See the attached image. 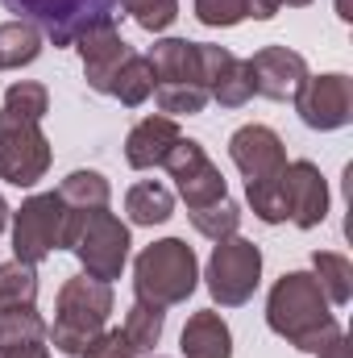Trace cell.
I'll use <instances>...</instances> for the list:
<instances>
[{
    "mask_svg": "<svg viewBox=\"0 0 353 358\" xmlns=\"http://www.w3.org/2000/svg\"><path fill=\"white\" fill-rule=\"evenodd\" d=\"M266 325L303 355H320L341 334L337 313L312 271H287L274 279L266 296Z\"/></svg>",
    "mask_w": 353,
    "mask_h": 358,
    "instance_id": "obj_1",
    "label": "cell"
},
{
    "mask_svg": "<svg viewBox=\"0 0 353 358\" xmlns=\"http://www.w3.org/2000/svg\"><path fill=\"white\" fill-rule=\"evenodd\" d=\"M112 313V283H100L91 275H75L59 287L54 300V325H46V342L67 358H80L96 334H104Z\"/></svg>",
    "mask_w": 353,
    "mask_h": 358,
    "instance_id": "obj_2",
    "label": "cell"
},
{
    "mask_svg": "<svg viewBox=\"0 0 353 358\" xmlns=\"http://www.w3.org/2000/svg\"><path fill=\"white\" fill-rule=\"evenodd\" d=\"M200 287V259L183 238H163L133 259V292L154 308L187 304Z\"/></svg>",
    "mask_w": 353,
    "mask_h": 358,
    "instance_id": "obj_3",
    "label": "cell"
},
{
    "mask_svg": "<svg viewBox=\"0 0 353 358\" xmlns=\"http://www.w3.org/2000/svg\"><path fill=\"white\" fill-rule=\"evenodd\" d=\"M154 71V104L167 117H195L208 104V88L200 80V42L163 38L146 55Z\"/></svg>",
    "mask_w": 353,
    "mask_h": 358,
    "instance_id": "obj_4",
    "label": "cell"
},
{
    "mask_svg": "<svg viewBox=\"0 0 353 358\" xmlns=\"http://www.w3.org/2000/svg\"><path fill=\"white\" fill-rule=\"evenodd\" d=\"M129 225L108 213V208H96V213H67V234H63V250H71L80 259L84 275L100 279V283H112L121 279V271L129 263Z\"/></svg>",
    "mask_w": 353,
    "mask_h": 358,
    "instance_id": "obj_5",
    "label": "cell"
},
{
    "mask_svg": "<svg viewBox=\"0 0 353 358\" xmlns=\"http://www.w3.org/2000/svg\"><path fill=\"white\" fill-rule=\"evenodd\" d=\"M17 21L38 25L54 46H75L88 29L112 21V8L121 0H0Z\"/></svg>",
    "mask_w": 353,
    "mask_h": 358,
    "instance_id": "obj_6",
    "label": "cell"
},
{
    "mask_svg": "<svg viewBox=\"0 0 353 358\" xmlns=\"http://www.w3.org/2000/svg\"><path fill=\"white\" fill-rule=\"evenodd\" d=\"M204 283L212 292V300L220 308H241L254 300L258 283H262V250L250 238H220L212 246V259L204 271Z\"/></svg>",
    "mask_w": 353,
    "mask_h": 358,
    "instance_id": "obj_7",
    "label": "cell"
},
{
    "mask_svg": "<svg viewBox=\"0 0 353 358\" xmlns=\"http://www.w3.org/2000/svg\"><path fill=\"white\" fill-rule=\"evenodd\" d=\"M67 204L59 200V192H38L29 196L13 217V259L38 267L42 259H50L54 250H63V234H67Z\"/></svg>",
    "mask_w": 353,
    "mask_h": 358,
    "instance_id": "obj_8",
    "label": "cell"
},
{
    "mask_svg": "<svg viewBox=\"0 0 353 358\" xmlns=\"http://www.w3.org/2000/svg\"><path fill=\"white\" fill-rule=\"evenodd\" d=\"M50 142L42 134V121H25L13 113H0V179L13 187H33L50 171Z\"/></svg>",
    "mask_w": 353,
    "mask_h": 358,
    "instance_id": "obj_9",
    "label": "cell"
},
{
    "mask_svg": "<svg viewBox=\"0 0 353 358\" xmlns=\"http://www.w3.org/2000/svg\"><path fill=\"white\" fill-rule=\"evenodd\" d=\"M295 113L308 129L316 134H333L345 129L353 121V80L341 71L329 76H308L303 88L295 92Z\"/></svg>",
    "mask_w": 353,
    "mask_h": 358,
    "instance_id": "obj_10",
    "label": "cell"
},
{
    "mask_svg": "<svg viewBox=\"0 0 353 358\" xmlns=\"http://www.w3.org/2000/svg\"><path fill=\"white\" fill-rule=\"evenodd\" d=\"M163 167L171 171V179H175V187L187 208H208V204H216V200L229 196L220 167L208 159V150L195 138H179Z\"/></svg>",
    "mask_w": 353,
    "mask_h": 358,
    "instance_id": "obj_11",
    "label": "cell"
},
{
    "mask_svg": "<svg viewBox=\"0 0 353 358\" xmlns=\"http://www.w3.org/2000/svg\"><path fill=\"white\" fill-rule=\"evenodd\" d=\"M200 80H204V88H208V100H216L220 108H241V104H250V96H254L250 63L237 59L229 46L200 42Z\"/></svg>",
    "mask_w": 353,
    "mask_h": 358,
    "instance_id": "obj_12",
    "label": "cell"
},
{
    "mask_svg": "<svg viewBox=\"0 0 353 358\" xmlns=\"http://www.w3.org/2000/svg\"><path fill=\"white\" fill-rule=\"evenodd\" d=\"M283 200H287V221L299 229H316L329 217V183L312 159H295L283 167Z\"/></svg>",
    "mask_w": 353,
    "mask_h": 358,
    "instance_id": "obj_13",
    "label": "cell"
},
{
    "mask_svg": "<svg viewBox=\"0 0 353 358\" xmlns=\"http://www.w3.org/2000/svg\"><path fill=\"white\" fill-rule=\"evenodd\" d=\"M246 63H250L254 96H266V100H295V92L308 80V59L291 46H262Z\"/></svg>",
    "mask_w": 353,
    "mask_h": 358,
    "instance_id": "obj_14",
    "label": "cell"
},
{
    "mask_svg": "<svg viewBox=\"0 0 353 358\" xmlns=\"http://www.w3.org/2000/svg\"><path fill=\"white\" fill-rule=\"evenodd\" d=\"M75 50H80V59H84V80H88V88L100 92V96H108V92H112L117 71H121V67H125V59L133 55V50H129V42L121 38V29H117L112 21H104V25L88 29V34L75 42Z\"/></svg>",
    "mask_w": 353,
    "mask_h": 358,
    "instance_id": "obj_15",
    "label": "cell"
},
{
    "mask_svg": "<svg viewBox=\"0 0 353 358\" xmlns=\"http://www.w3.org/2000/svg\"><path fill=\"white\" fill-rule=\"evenodd\" d=\"M229 159L246 179H270L287 167V146L270 125H241L229 138Z\"/></svg>",
    "mask_w": 353,
    "mask_h": 358,
    "instance_id": "obj_16",
    "label": "cell"
},
{
    "mask_svg": "<svg viewBox=\"0 0 353 358\" xmlns=\"http://www.w3.org/2000/svg\"><path fill=\"white\" fill-rule=\"evenodd\" d=\"M179 138H183V129H179L175 117H167V113L142 117V121L129 129V138H125V163H129L133 171L163 167V163H167V155L175 150Z\"/></svg>",
    "mask_w": 353,
    "mask_h": 358,
    "instance_id": "obj_17",
    "label": "cell"
},
{
    "mask_svg": "<svg viewBox=\"0 0 353 358\" xmlns=\"http://www.w3.org/2000/svg\"><path fill=\"white\" fill-rule=\"evenodd\" d=\"M179 350H183V358H233V334L220 313L204 308V313L187 317V325L179 334Z\"/></svg>",
    "mask_w": 353,
    "mask_h": 358,
    "instance_id": "obj_18",
    "label": "cell"
},
{
    "mask_svg": "<svg viewBox=\"0 0 353 358\" xmlns=\"http://www.w3.org/2000/svg\"><path fill=\"white\" fill-rule=\"evenodd\" d=\"M125 213H129L133 225H146V229L167 225L171 213H175V192L158 179H142L125 192Z\"/></svg>",
    "mask_w": 353,
    "mask_h": 358,
    "instance_id": "obj_19",
    "label": "cell"
},
{
    "mask_svg": "<svg viewBox=\"0 0 353 358\" xmlns=\"http://www.w3.org/2000/svg\"><path fill=\"white\" fill-rule=\"evenodd\" d=\"M42 55V29L29 21H4L0 25V71H21Z\"/></svg>",
    "mask_w": 353,
    "mask_h": 358,
    "instance_id": "obj_20",
    "label": "cell"
},
{
    "mask_svg": "<svg viewBox=\"0 0 353 358\" xmlns=\"http://www.w3.org/2000/svg\"><path fill=\"white\" fill-rule=\"evenodd\" d=\"M312 275H316V283L324 287V296H329L333 308H345L353 300V263L345 255H337V250H316V255H312Z\"/></svg>",
    "mask_w": 353,
    "mask_h": 358,
    "instance_id": "obj_21",
    "label": "cell"
},
{
    "mask_svg": "<svg viewBox=\"0 0 353 358\" xmlns=\"http://www.w3.org/2000/svg\"><path fill=\"white\" fill-rule=\"evenodd\" d=\"M59 200L71 213H96V208H108L112 187H108V179L100 176V171H71L59 183Z\"/></svg>",
    "mask_w": 353,
    "mask_h": 358,
    "instance_id": "obj_22",
    "label": "cell"
},
{
    "mask_svg": "<svg viewBox=\"0 0 353 358\" xmlns=\"http://www.w3.org/2000/svg\"><path fill=\"white\" fill-rule=\"evenodd\" d=\"M163 329H167V308H154L146 300H133V308L125 313V325H121V334L129 338V346L137 355L154 350L163 342Z\"/></svg>",
    "mask_w": 353,
    "mask_h": 358,
    "instance_id": "obj_23",
    "label": "cell"
},
{
    "mask_svg": "<svg viewBox=\"0 0 353 358\" xmlns=\"http://www.w3.org/2000/svg\"><path fill=\"white\" fill-rule=\"evenodd\" d=\"M108 96H117L125 108H137V104H146V100L154 96V71H150L146 55H129V59H125V67L117 71Z\"/></svg>",
    "mask_w": 353,
    "mask_h": 358,
    "instance_id": "obj_24",
    "label": "cell"
},
{
    "mask_svg": "<svg viewBox=\"0 0 353 358\" xmlns=\"http://www.w3.org/2000/svg\"><path fill=\"white\" fill-rule=\"evenodd\" d=\"M38 300V267L29 263H0V313L4 308H29Z\"/></svg>",
    "mask_w": 353,
    "mask_h": 358,
    "instance_id": "obj_25",
    "label": "cell"
},
{
    "mask_svg": "<svg viewBox=\"0 0 353 358\" xmlns=\"http://www.w3.org/2000/svg\"><path fill=\"white\" fill-rule=\"evenodd\" d=\"M46 342V321L38 308H4L0 313V346H38Z\"/></svg>",
    "mask_w": 353,
    "mask_h": 358,
    "instance_id": "obj_26",
    "label": "cell"
},
{
    "mask_svg": "<svg viewBox=\"0 0 353 358\" xmlns=\"http://www.w3.org/2000/svg\"><path fill=\"white\" fill-rule=\"evenodd\" d=\"M187 217H191L195 234H204L208 242L233 238V234H237V225H241V208H237L229 196H225V200H216V204H208V208H191Z\"/></svg>",
    "mask_w": 353,
    "mask_h": 358,
    "instance_id": "obj_27",
    "label": "cell"
},
{
    "mask_svg": "<svg viewBox=\"0 0 353 358\" xmlns=\"http://www.w3.org/2000/svg\"><path fill=\"white\" fill-rule=\"evenodd\" d=\"M283 176V171H278ZM246 179V200L254 208V217L266 225H283L287 221V200H283V179Z\"/></svg>",
    "mask_w": 353,
    "mask_h": 358,
    "instance_id": "obj_28",
    "label": "cell"
},
{
    "mask_svg": "<svg viewBox=\"0 0 353 358\" xmlns=\"http://www.w3.org/2000/svg\"><path fill=\"white\" fill-rule=\"evenodd\" d=\"M0 113H13V117H25V121H42L50 113V92L46 84H33V80H21L4 92V108Z\"/></svg>",
    "mask_w": 353,
    "mask_h": 358,
    "instance_id": "obj_29",
    "label": "cell"
},
{
    "mask_svg": "<svg viewBox=\"0 0 353 358\" xmlns=\"http://www.w3.org/2000/svg\"><path fill=\"white\" fill-rule=\"evenodd\" d=\"M121 8L146 29V34H163L171 29L179 17V0H121Z\"/></svg>",
    "mask_w": 353,
    "mask_h": 358,
    "instance_id": "obj_30",
    "label": "cell"
},
{
    "mask_svg": "<svg viewBox=\"0 0 353 358\" xmlns=\"http://www.w3.org/2000/svg\"><path fill=\"white\" fill-rule=\"evenodd\" d=\"M195 21L208 29H233L246 21V0H195Z\"/></svg>",
    "mask_w": 353,
    "mask_h": 358,
    "instance_id": "obj_31",
    "label": "cell"
},
{
    "mask_svg": "<svg viewBox=\"0 0 353 358\" xmlns=\"http://www.w3.org/2000/svg\"><path fill=\"white\" fill-rule=\"evenodd\" d=\"M80 358H137V350L129 346V338L121 334V329H104V334H96L88 342V350Z\"/></svg>",
    "mask_w": 353,
    "mask_h": 358,
    "instance_id": "obj_32",
    "label": "cell"
},
{
    "mask_svg": "<svg viewBox=\"0 0 353 358\" xmlns=\"http://www.w3.org/2000/svg\"><path fill=\"white\" fill-rule=\"evenodd\" d=\"M278 8H283V0H246V17H254V21H270Z\"/></svg>",
    "mask_w": 353,
    "mask_h": 358,
    "instance_id": "obj_33",
    "label": "cell"
},
{
    "mask_svg": "<svg viewBox=\"0 0 353 358\" xmlns=\"http://www.w3.org/2000/svg\"><path fill=\"white\" fill-rule=\"evenodd\" d=\"M0 358H50V355H46V342H38V346H0Z\"/></svg>",
    "mask_w": 353,
    "mask_h": 358,
    "instance_id": "obj_34",
    "label": "cell"
},
{
    "mask_svg": "<svg viewBox=\"0 0 353 358\" xmlns=\"http://www.w3.org/2000/svg\"><path fill=\"white\" fill-rule=\"evenodd\" d=\"M316 358H353V350H350V338H345V329H341V334H337V338H333V342H329V346H324V350H320Z\"/></svg>",
    "mask_w": 353,
    "mask_h": 358,
    "instance_id": "obj_35",
    "label": "cell"
},
{
    "mask_svg": "<svg viewBox=\"0 0 353 358\" xmlns=\"http://www.w3.org/2000/svg\"><path fill=\"white\" fill-rule=\"evenodd\" d=\"M8 217H13V213H8V204H4V196H0V229L8 225Z\"/></svg>",
    "mask_w": 353,
    "mask_h": 358,
    "instance_id": "obj_36",
    "label": "cell"
},
{
    "mask_svg": "<svg viewBox=\"0 0 353 358\" xmlns=\"http://www.w3.org/2000/svg\"><path fill=\"white\" fill-rule=\"evenodd\" d=\"M283 4H287V8H308L312 0H283Z\"/></svg>",
    "mask_w": 353,
    "mask_h": 358,
    "instance_id": "obj_37",
    "label": "cell"
}]
</instances>
